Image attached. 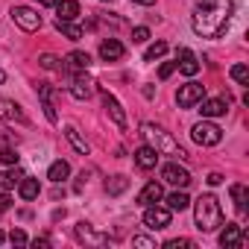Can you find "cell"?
I'll list each match as a JSON object with an SVG mask.
<instances>
[{"mask_svg": "<svg viewBox=\"0 0 249 249\" xmlns=\"http://www.w3.org/2000/svg\"><path fill=\"white\" fill-rule=\"evenodd\" d=\"M18 194H21V199H36L38 194H41V185H38V179H30V176H24L21 182H18Z\"/></svg>", "mask_w": 249, "mask_h": 249, "instance_id": "23", "label": "cell"}, {"mask_svg": "<svg viewBox=\"0 0 249 249\" xmlns=\"http://www.w3.org/2000/svg\"><path fill=\"white\" fill-rule=\"evenodd\" d=\"M94 91H97V82H94L85 71H79V73L73 76V82H71V94H73V100H91Z\"/></svg>", "mask_w": 249, "mask_h": 249, "instance_id": "9", "label": "cell"}, {"mask_svg": "<svg viewBox=\"0 0 249 249\" xmlns=\"http://www.w3.org/2000/svg\"><path fill=\"white\" fill-rule=\"evenodd\" d=\"M9 208H12V196L9 194H0V214L9 211Z\"/></svg>", "mask_w": 249, "mask_h": 249, "instance_id": "39", "label": "cell"}, {"mask_svg": "<svg viewBox=\"0 0 249 249\" xmlns=\"http://www.w3.org/2000/svg\"><path fill=\"white\" fill-rule=\"evenodd\" d=\"M164 53H167V41H156V44H150V47H147L144 59H147V62H156V59H161Z\"/></svg>", "mask_w": 249, "mask_h": 249, "instance_id": "29", "label": "cell"}, {"mask_svg": "<svg viewBox=\"0 0 249 249\" xmlns=\"http://www.w3.org/2000/svg\"><path fill=\"white\" fill-rule=\"evenodd\" d=\"M68 176H71V164H68V161H62V159H59V161H53V164H50V170H47V179H50V182H56V185H59V182H65Z\"/></svg>", "mask_w": 249, "mask_h": 249, "instance_id": "24", "label": "cell"}, {"mask_svg": "<svg viewBox=\"0 0 249 249\" xmlns=\"http://www.w3.org/2000/svg\"><path fill=\"white\" fill-rule=\"evenodd\" d=\"M161 196H164L161 185H159V182H147V185L141 188V194H138V199H135V202H138V205H156Z\"/></svg>", "mask_w": 249, "mask_h": 249, "instance_id": "19", "label": "cell"}, {"mask_svg": "<svg viewBox=\"0 0 249 249\" xmlns=\"http://www.w3.org/2000/svg\"><path fill=\"white\" fill-rule=\"evenodd\" d=\"M132 246H141V249H156V240H153V237H144V234H135V237H132Z\"/></svg>", "mask_w": 249, "mask_h": 249, "instance_id": "36", "label": "cell"}, {"mask_svg": "<svg viewBox=\"0 0 249 249\" xmlns=\"http://www.w3.org/2000/svg\"><path fill=\"white\" fill-rule=\"evenodd\" d=\"M234 15L231 0H199L191 15V27L199 38H220Z\"/></svg>", "mask_w": 249, "mask_h": 249, "instance_id": "1", "label": "cell"}, {"mask_svg": "<svg viewBox=\"0 0 249 249\" xmlns=\"http://www.w3.org/2000/svg\"><path fill=\"white\" fill-rule=\"evenodd\" d=\"M164 202H167V208H170V211H185V208L191 205V196L185 194V188H179V191H173Z\"/></svg>", "mask_w": 249, "mask_h": 249, "instance_id": "25", "label": "cell"}, {"mask_svg": "<svg viewBox=\"0 0 249 249\" xmlns=\"http://www.w3.org/2000/svg\"><path fill=\"white\" fill-rule=\"evenodd\" d=\"M202 97H205V85H199V82H185V85L176 91V103H179V108H194Z\"/></svg>", "mask_w": 249, "mask_h": 249, "instance_id": "7", "label": "cell"}, {"mask_svg": "<svg viewBox=\"0 0 249 249\" xmlns=\"http://www.w3.org/2000/svg\"><path fill=\"white\" fill-rule=\"evenodd\" d=\"M108 3H111V0H108Z\"/></svg>", "mask_w": 249, "mask_h": 249, "instance_id": "46", "label": "cell"}, {"mask_svg": "<svg viewBox=\"0 0 249 249\" xmlns=\"http://www.w3.org/2000/svg\"><path fill=\"white\" fill-rule=\"evenodd\" d=\"M173 71H176V62H164V65L159 68V79H167Z\"/></svg>", "mask_w": 249, "mask_h": 249, "instance_id": "38", "label": "cell"}, {"mask_svg": "<svg viewBox=\"0 0 249 249\" xmlns=\"http://www.w3.org/2000/svg\"><path fill=\"white\" fill-rule=\"evenodd\" d=\"M56 30H59L65 38H71V41H79V38H82V27H76L73 21H56Z\"/></svg>", "mask_w": 249, "mask_h": 249, "instance_id": "28", "label": "cell"}, {"mask_svg": "<svg viewBox=\"0 0 249 249\" xmlns=\"http://www.w3.org/2000/svg\"><path fill=\"white\" fill-rule=\"evenodd\" d=\"M33 246H50V237H36Z\"/></svg>", "mask_w": 249, "mask_h": 249, "instance_id": "41", "label": "cell"}, {"mask_svg": "<svg viewBox=\"0 0 249 249\" xmlns=\"http://www.w3.org/2000/svg\"><path fill=\"white\" fill-rule=\"evenodd\" d=\"M164 249H194V240H188V237H173V240L164 243Z\"/></svg>", "mask_w": 249, "mask_h": 249, "instance_id": "33", "label": "cell"}, {"mask_svg": "<svg viewBox=\"0 0 249 249\" xmlns=\"http://www.w3.org/2000/svg\"><path fill=\"white\" fill-rule=\"evenodd\" d=\"M103 106H106V111H108V117L117 123V126L123 129V126H126V111H123V106L108 94V91H103Z\"/></svg>", "mask_w": 249, "mask_h": 249, "instance_id": "13", "label": "cell"}, {"mask_svg": "<svg viewBox=\"0 0 249 249\" xmlns=\"http://www.w3.org/2000/svg\"><path fill=\"white\" fill-rule=\"evenodd\" d=\"M161 179H164L167 185H173V188H188V185H191V173H188V167H182L179 161L164 164V167H161Z\"/></svg>", "mask_w": 249, "mask_h": 249, "instance_id": "8", "label": "cell"}, {"mask_svg": "<svg viewBox=\"0 0 249 249\" xmlns=\"http://www.w3.org/2000/svg\"><path fill=\"white\" fill-rule=\"evenodd\" d=\"M3 240H6V234H3V231H0V243H3Z\"/></svg>", "mask_w": 249, "mask_h": 249, "instance_id": "45", "label": "cell"}, {"mask_svg": "<svg viewBox=\"0 0 249 249\" xmlns=\"http://www.w3.org/2000/svg\"><path fill=\"white\" fill-rule=\"evenodd\" d=\"M208 185H211V188L223 185V176H220V173H211V176H208Z\"/></svg>", "mask_w": 249, "mask_h": 249, "instance_id": "40", "label": "cell"}, {"mask_svg": "<svg viewBox=\"0 0 249 249\" xmlns=\"http://www.w3.org/2000/svg\"><path fill=\"white\" fill-rule=\"evenodd\" d=\"M123 53H126V47L117 38H103V44H100V59L103 62H117V59H123Z\"/></svg>", "mask_w": 249, "mask_h": 249, "instance_id": "14", "label": "cell"}, {"mask_svg": "<svg viewBox=\"0 0 249 249\" xmlns=\"http://www.w3.org/2000/svg\"><path fill=\"white\" fill-rule=\"evenodd\" d=\"M176 68H179L185 76H196V73H199V59H196L188 47H182V50H179V59H176Z\"/></svg>", "mask_w": 249, "mask_h": 249, "instance_id": "15", "label": "cell"}, {"mask_svg": "<svg viewBox=\"0 0 249 249\" xmlns=\"http://www.w3.org/2000/svg\"><path fill=\"white\" fill-rule=\"evenodd\" d=\"M88 65H91V56L88 53H82V50H73V53H68L65 56V65L62 68H68V71H88Z\"/></svg>", "mask_w": 249, "mask_h": 249, "instance_id": "20", "label": "cell"}, {"mask_svg": "<svg viewBox=\"0 0 249 249\" xmlns=\"http://www.w3.org/2000/svg\"><path fill=\"white\" fill-rule=\"evenodd\" d=\"M56 21H76L79 18V3L76 0H59L56 3Z\"/></svg>", "mask_w": 249, "mask_h": 249, "instance_id": "22", "label": "cell"}, {"mask_svg": "<svg viewBox=\"0 0 249 249\" xmlns=\"http://www.w3.org/2000/svg\"><path fill=\"white\" fill-rule=\"evenodd\" d=\"M38 100H41V108H44L47 120H50V123H56V120H59V114H56V106H53V88H50L47 82H38Z\"/></svg>", "mask_w": 249, "mask_h": 249, "instance_id": "16", "label": "cell"}, {"mask_svg": "<svg viewBox=\"0 0 249 249\" xmlns=\"http://www.w3.org/2000/svg\"><path fill=\"white\" fill-rule=\"evenodd\" d=\"M9 240H12L15 246H27V243H30L27 234H24V229H12V231H9Z\"/></svg>", "mask_w": 249, "mask_h": 249, "instance_id": "35", "label": "cell"}, {"mask_svg": "<svg viewBox=\"0 0 249 249\" xmlns=\"http://www.w3.org/2000/svg\"><path fill=\"white\" fill-rule=\"evenodd\" d=\"M132 3H138V6H153L156 0H132Z\"/></svg>", "mask_w": 249, "mask_h": 249, "instance_id": "42", "label": "cell"}, {"mask_svg": "<svg viewBox=\"0 0 249 249\" xmlns=\"http://www.w3.org/2000/svg\"><path fill=\"white\" fill-rule=\"evenodd\" d=\"M147 38H150V30H147V27H135V30H132V41H135V44H144Z\"/></svg>", "mask_w": 249, "mask_h": 249, "instance_id": "37", "label": "cell"}, {"mask_svg": "<svg viewBox=\"0 0 249 249\" xmlns=\"http://www.w3.org/2000/svg\"><path fill=\"white\" fill-rule=\"evenodd\" d=\"M73 234H76L79 243H91V246H106V243H108V237H106V234H97V231L91 229V223H85V220L76 223Z\"/></svg>", "mask_w": 249, "mask_h": 249, "instance_id": "12", "label": "cell"}, {"mask_svg": "<svg viewBox=\"0 0 249 249\" xmlns=\"http://www.w3.org/2000/svg\"><path fill=\"white\" fill-rule=\"evenodd\" d=\"M135 164H138L141 170H153V167L159 164V153H156L150 144H144V147L135 150Z\"/></svg>", "mask_w": 249, "mask_h": 249, "instance_id": "18", "label": "cell"}, {"mask_svg": "<svg viewBox=\"0 0 249 249\" xmlns=\"http://www.w3.org/2000/svg\"><path fill=\"white\" fill-rule=\"evenodd\" d=\"M65 138H68V144H71L79 156H88V153H91V144L79 135V129H76V126H65Z\"/></svg>", "mask_w": 249, "mask_h": 249, "instance_id": "21", "label": "cell"}, {"mask_svg": "<svg viewBox=\"0 0 249 249\" xmlns=\"http://www.w3.org/2000/svg\"><path fill=\"white\" fill-rule=\"evenodd\" d=\"M231 199H234L237 211L243 214V211H246V188H243V185H231Z\"/></svg>", "mask_w": 249, "mask_h": 249, "instance_id": "30", "label": "cell"}, {"mask_svg": "<svg viewBox=\"0 0 249 249\" xmlns=\"http://www.w3.org/2000/svg\"><path fill=\"white\" fill-rule=\"evenodd\" d=\"M196 106H199V114H202V117H220V114L229 111V97H226V100H223V97H211V100L202 97Z\"/></svg>", "mask_w": 249, "mask_h": 249, "instance_id": "11", "label": "cell"}, {"mask_svg": "<svg viewBox=\"0 0 249 249\" xmlns=\"http://www.w3.org/2000/svg\"><path fill=\"white\" fill-rule=\"evenodd\" d=\"M38 3H41V6H56L59 0H38Z\"/></svg>", "mask_w": 249, "mask_h": 249, "instance_id": "43", "label": "cell"}, {"mask_svg": "<svg viewBox=\"0 0 249 249\" xmlns=\"http://www.w3.org/2000/svg\"><path fill=\"white\" fill-rule=\"evenodd\" d=\"M0 120H9V123H27V114L21 111V106L15 100H0Z\"/></svg>", "mask_w": 249, "mask_h": 249, "instance_id": "17", "label": "cell"}, {"mask_svg": "<svg viewBox=\"0 0 249 249\" xmlns=\"http://www.w3.org/2000/svg\"><path fill=\"white\" fill-rule=\"evenodd\" d=\"M229 73H231V79H234L237 85H249V68H246V65H234Z\"/></svg>", "mask_w": 249, "mask_h": 249, "instance_id": "31", "label": "cell"}, {"mask_svg": "<svg viewBox=\"0 0 249 249\" xmlns=\"http://www.w3.org/2000/svg\"><path fill=\"white\" fill-rule=\"evenodd\" d=\"M21 179H24V170H18V164H12V170H3V173H0V188H3V191H12Z\"/></svg>", "mask_w": 249, "mask_h": 249, "instance_id": "26", "label": "cell"}, {"mask_svg": "<svg viewBox=\"0 0 249 249\" xmlns=\"http://www.w3.org/2000/svg\"><path fill=\"white\" fill-rule=\"evenodd\" d=\"M0 82H6V73H3V71H0Z\"/></svg>", "mask_w": 249, "mask_h": 249, "instance_id": "44", "label": "cell"}, {"mask_svg": "<svg viewBox=\"0 0 249 249\" xmlns=\"http://www.w3.org/2000/svg\"><path fill=\"white\" fill-rule=\"evenodd\" d=\"M243 243H246L243 229H240L237 223H226V229L220 231V246H226V249H237V246H243Z\"/></svg>", "mask_w": 249, "mask_h": 249, "instance_id": "10", "label": "cell"}, {"mask_svg": "<svg viewBox=\"0 0 249 249\" xmlns=\"http://www.w3.org/2000/svg\"><path fill=\"white\" fill-rule=\"evenodd\" d=\"M191 138L199 147H217L223 141V129L217 126V123H211L208 117H202V123H196V126L191 129Z\"/></svg>", "mask_w": 249, "mask_h": 249, "instance_id": "4", "label": "cell"}, {"mask_svg": "<svg viewBox=\"0 0 249 249\" xmlns=\"http://www.w3.org/2000/svg\"><path fill=\"white\" fill-rule=\"evenodd\" d=\"M170 208H161V205H144V226L153 229V231H161L170 226Z\"/></svg>", "mask_w": 249, "mask_h": 249, "instance_id": "6", "label": "cell"}, {"mask_svg": "<svg viewBox=\"0 0 249 249\" xmlns=\"http://www.w3.org/2000/svg\"><path fill=\"white\" fill-rule=\"evenodd\" d=\"M141 135H144V141L161 156H173V159H179V161H185L188 159V153L173 141V135L167 132V129H161V126H156V123H144V126H141Z\"/></svg>", "mask_w": 249, "mask_h": 249, "instance_id": "2", "label": "cell"}, {"mask_svg": "<svg viewBox=\"0 0 249 249\" xmlns=\"http://www.w3.org/2000/svg\"><path fill=\"white\" fill-rule=\"evenodd\" d=\"M0 164H18V153L12 147H0Z\"/></svg>", "mask_w": 249, "mask_h": 249, "instance_id": "34", "label": "cell"}, {"mask_svg": "<svg viewBox=\"0 0 249 249\" xmlns=\"http://www.w3.org/2000/svg\"><path fill=\"white\" fill-rule=\"evenodd\" d=\"M194 217H196V229L199 231H214L217 226H223V208L220 199L214 194H202L194 202Z\"/></svg>", "mask_w": 249, "mask_h": 249, "instance_id": "3", "label": "cell"}, {"mask_svg": "<svg viewBox=\"0 0 249 249\" xmlns=\"http://www.w3.org/2000/svg\"><path fill=\"white\" fill-rule=\"evenodd\" d=\"M126 188H129V179L126 176H111V179H106V194L108 196H120Z\"/></svg>", "mask_w": 249, "mask_h": 249, "instance_id": "27", "label": "cell"}, {"mask_svg": "<svg viewBox=\"0 0 249 249\" xmlns=\"http://www.w3.org/2000/svg\"><path fill=\"white\" fill-rule=\"evenodd\" d=\"M59 62H62V59H59V56H53V53H41V56H38V65H41L44 71H56V68H59Z\"/></svg>", "mask_w": 249, "mask_h": 249, "instance_id": "32", "label": "cell"}, {"mask_svg": "<svg viewBox=\"0 0 249 249\" xmlns=\"http://www.w3.org/2000/svg\"><path fill=\"white\" fill-rule=\"evenodd\" d=\"M12 21L21 27V30H27V33H36V30H41V15L33 9V6H12Z\"/></svg>", "mask_w": 249, "mask_h": 249, "instance_id": "5", "label": "cell"}]
</instances>
